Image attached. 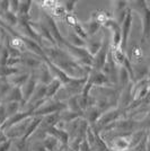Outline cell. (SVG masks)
I'll use <instances>...</instances> for the list:
<instances>
[{"mask_svg": "<svg viewBox=\"0 0 150 151\" xmlns=\"http://www.w3.org/2000/svg\"><path fill=\"white\" fill-rule=\"evenodd\" d=\"M43 51L45 53V58L50 62H52L56 67L62 70L64 73H67L71 78L75 79L87 78L89 71L92 70L85 69L67 51L59 46H51V47L43 46Z\"/></svg>", "mask_w": 150, "mask_h": 151, "instance_id": "obj_1", "label": "cell"}, {"mask_svg": "<svg viewBox=\"0 0 150 151\" xmlns=\"http://www.w3.org/2000/svg\"><path fill=\"white\" fill-rule=\"evenodd\" d=\"M130 9L134 10L139 14L141 24H142V36L141 41L146 42L148 38H150V8L148 7L147 2L144 0H138L130 2Z\"/></svg>", "mask_w": 150, "mask_h": 151, "instance_id": "obj_2", "label": "cell"}, {"mask_svg": "<svg viewBox=\"0 0 150 151\" xmlns=\"http://www.w3.org/2000/svg\"><path fill=\"white\" fill-rule=\"evenodd\" d=\"M67 109V103L58 99H45L40 106L34 111L33 116H46L54 113H60Z\"/></svg>", "mask_w": 150, "mask_h": 151, "instance_id": "obj_3", "label": "cell"}, {"mask_svg": "<svg viewBox=\"0 0 150 151\" xmlns=\"http://www.w3.org/2000/svg\"><path fill=\"white\" fill-rule=\"evenodd\" d=\"M110 52H111V42L107 40L106 35L104 34L103 44H102L100 50L97 52V54L94 57V61H93V67H92V69L102 71L107 62V59H108V55H110Z\"/></svg>", "mask_w": 150, "mask_h": 151, "instance_id": "obj_4", "label": "cell"}, {"mask_svg": "<svg viewBox=\"0 0 150 151\" xmlns=\"http://www.w3.org/2000/svg\"><path fill=\"white\" fill-rule=\"evenodd\" d=\"M132 133L116 135L107 143V147L111 151H126L132 149Z\"/></svg>", "mask_w": 150, "mask_h": 151, "instance_id": "obj_5", "label": "cell"}, {"mask_svg": "<svg viewBox=\"0 0 150 151\" xmlns=\"http://www.w3.org/2000/svg\"><path fill=\"white\" fill-rule=\"evenodd\" d=\"M103 26L107 28L112 33V41H111V50H118L121 45V40H122V33H121V25L119 23L111 17L107 19L106 22L103 24Z\"/></svg>", "mask_w": 150, "mask_h": 151, "instance_id": "obj_6", "label": "cell"}, {"mask_svg": "<svg viewBox=\"0 0 150 151\" xmlns=\"http://www.w3.org/2000/svg\"><path fill=\"white\" fill-rule=\"evenodd\" d=\"M43 24L45 25V27L49 29V32H50L51 35H52V37L54 38L56 45H58L59 47L62 49L63 44H64V42H66V38L61 35L60 29H59V27H58V25H56V20L53 19V17H52L51 15H49V14H44L43 15Z\"/></svg>", "mask_w": 150, "mask_h": 151, "instance_id": "obj_7", "label": "cell"}, {"mask_svg": "<svg viewBox=\"0 0 150 151\" xmlns=\"http://www.w3.org/2000/svg\"><path fill=\"white\" fill-rule=\"evenodd\" d=\"M38 78H36V76H35V72L34 71H32L31 72V77H30V79L26 81V83L22 87V91H23V104H22V106L24 107L25 105L28 104V101H31L32 96L34 94V91H35V89L38 87ZM23 109V108H22Z\"/></svg>", "mask_w": 150, "mask_h": 151, "instance_id": "obj_8", "label": "cell"}, {"mask_svg": "<svg viewBox=\"0 0 150 151\" xmlns=\"http://www.w3.org/2000/svg\"><path fill=\"white\" fill-rule=\"evenodd\" d=\"M132 27V10L129 9V12L125 16L123 23L121 24V33H122V40H121V45H120V50L123 51L125 53L126 46H128V40L130 37V33H131Z\"/></svg>", "mask_w": 150, "mask_h": 151, "instance_id": "obj_9", "label": "cell"}, {"mask_svg": "<svg viewBox=\"0 0 150 151\" xmlns=\"http://www.w3.org/2000/svg\"><path fill=\"white\" fill-rule=\"evenodd\" d=\"M31 116H33V113H32V112L26 111V109H22V111L18 112L17 114H15L13 116H10L9 119H7L6 122L0 126V129H1V131L4 132V131L8 130L9 127H12V126L16 125V124H18V123L23 122V121L27 120V119L31 117Z\"/></svg>", "mask_w": 150, "mask_h": 151, "instance_id": "obj_10", "label": "cell"}, {"mask_svg": "<svg viewBox=\"0 0 150 151\" xmlns=\"http://www.w3.org/2000/svg\"><path fill=\"white\" fill-rule=\"evenodd\" d=\"M45 134H50V135H53L54 138L58 139L62 148H68L69 147V142H70L69 133L68 131H66L62 127H58V126L49 127L45 131Z\"/></svg>", "mask_w": 150, "mask_h": 151, "instance_id": "obj_11", "label": "cell"}, {"mask_svg": "<svg viewBox=\"0 0 150 151\" xmlns=\"http://www.w3.org/2000/svg\"><path fill=\"white\" fill-rule=\"evenodd\" d=\"M34 72H35V76L38 78V83H42V85H45V86L50 85L52 80L54 79L52 73H51L50 69H49V67H48V64L45 62H43V64Z\"/></svg>", "mask_w": 150, "mask_h": 151, "instance_id": "obj_12", "label": "cell"}, {"mask_svg": "<svg viewBox=\"0 0 150 151\" xmlns=\"http://www.w3.org/2000/svg\"><path fill=\"white\" fill-rule=\"evenodd\" d=\"M103 40H104V34L102 36H100V37H97V34H96L94 36H89L87 38V41H86V49L93 55V58L100 50L102 44H103Z\"/></svg>", "mask_w": 150, "mask_h": 151, "instance_id": "obj_13", "label": "cell"}, {"mask_svg": "<svg viewBox=\"0 0 150 151\" xmlns=\"http://www.w3.org/2000/svg\"><path fill=\"white\" fill-rule=\"evenodd\" d=\"M42 121H43V117L42 116H33L32 117L31 123L27 126V130H26V133L24 134V137L20 139V141L23 142H27V140L31 138L32 135H34L35 132L38 130V127L42 124Z\"/></svg>", "mask_w": 150, "mask_h": 151, "instance_id": "obj_14", "label": "cell"}, {"mask_svg": "<svg viewBox=\"0 0 150 151\" xmlns=\"http://www.w3.org/2000/svg\"><path fill=\"white\" fill-rule=\"evenodd\" d=\"M100 115H102V112L98 109V107L94 105V106L87 108L85 112H84V119L87 121V123L89 124V126H94L97 121L100 120Z\"/></svg>", "mask_w": 150, "mask_h": 151, "instance_id": "obj_15", "label": "cell"}, {"mask_svg": "<svg viewBox=\"0 0 150 151\" xmlns=\"http://www.w3.org/2000/svg\"><path fill=\"white\" fill-rule=\"evenodd\" d=\"M31 72H18L16 75L12 76L7 79V81L9 82V85L12 87H23L26 83V81L30 79Z\"/></svg>", "mask_w": 150, "mask_h": 151, "instance_id": "obj_16", "label": "cell"}, {"mask_svg": "<svg viewBox=\"0 0 150 151\" xmlns=\"http://www.w3.org/2000/svg\"><path fill=\"white\" fill-rule=\"evenodd\" d=\"M13 101L23 104V91L20 87H12L1 103L6 104V103H13Z\"/></svg>", "mask_w": 150, "mask_h": 151, "instance_id": "obj_17", "label": "cell"}, {"mask_svg": "<svg viewBox=\"0 0 150 151\" xmlns=\"http://www.w3.org/2000/svg\"><path fill=\"white\" fill-rule=\"evenodd\" d=\"M63 88L62 82L59 79H53L50 85H48V90H46V99H54L58 93Z\"/></svg>", "mask_w": 150, "mask_h": 151, "instance_id": "obj_18", "label": "cell"}, {"mask_svg": "<svg viewBox=\"0 0 150 151\" xmlns=\"http://www.w3.org/2000/svg\"><path fill=\"white\" fill-rule=\"evenodd\" d=\"M42 142H43L44 147L46 148L48 151H56L59 147L62 149V147L60 145L59 140L56 138H54L53 135H50V134H45V137H44Z\"/></svg>", "mask_w": 150, "mask_h": 151, "instance_id": "obj_19", "label": "cell"}, {"mask_svg": "<svg viewBox=\"0 0 150 151\" xmlns=\"http://www.w3.org/2000/svg\"><path fill=\"white\" fill-rule=\"evenodd\" d=\"M20 72L18 68L16 67H9V65H0V79H8L9 77Z\"/></svg>", "mask_w": 150, "mask_h": 151, "instance_id": "obj_20", "label": "cell"}, {"mask_svg": "<svg viewBox=\"0 0 150 151\" xmlns=\"http://www.w3.org/2000/svg\"><path fill=\"white\" fill-rule=\"evenodd\" d=\"M4 104H5V103H4ZM5 106H6V112H7L8 119H9L10 116L15 115V114H17L18 112H20L22 108H23L20 103H15V101H13V103H6Z\"/></svg>", "mask_w": 150, "mask_h": 151, "instance_id": "obj_21", "label": "cell"}, {"mask_svg": "<svg viewBox=\"0 0 150 151\" xmlns=\"http://www.w3.org/2000/svg\"><path fill=\"white\" fill-rule=\"evenodd\" d=\"M32 4H33V1H31V0H24V1H20L19 12H18V15H17V16H19V17H27V16H30Z\"/></svg>", "mask_w": 150, "mask_h": 151, "instance_id": "obj_22", "label": "cell"}, {"mask_svg": "<svg viewBox=\"0 0 150 151\" xmlns=\"http://www.w3.org/2000/svg\"><path fill=\"white\" fill-rule=\"evenodd\" d=\"M74 32H75L76 34L79 36V37H81L82 40H85V41H87L88 38V34H87V31H86V28H85V26L81 25L79 22L74 26Z\"/></svg>", "mask_w": 150, "mask_h": 151, "instance_id": "obj_23", "label": "cell"}, {"mask_svg": "<svg viewBox=\"0 0 150 151\" xmlns=\"http://www.w3.org/2000/svg\"><path fill=\"white\" fill-rule=\"evenodd\" d=\"M61 4H62V7H63V9L66 10V13L72 14L77 1H75V0H66V1H62Z\"/></svg>", "mask_w": 150, "mask_h": 151, "instance_id": "obj_24", "label": "cell"}, {"mask_svg": "<svg viewBox=\"0 0 150 151\" xmlns=\"http://www.w3.org/2000/svg\"><path fill=\"white\" fill-rule=\"evenodd\" d=\"M9 6H10V0H0V17L9 12Z\"/></svg>", "mask_w": 150, "mask_h": 151, "instance_id": "obj_25", "label": "cell"}, {"mask_svg": "<svg viewBox=\"0 0 150 151\" xmlns=\"http://www.w3.org/2000/svg\"><path fill=\"white\" fill-rule=\"evenodd\" d=\"M19 6H20V1L19 0H10V6H9V12L18 15L19 12Z\"/></svg>", "mask_w": 150, "mask_h": 151, "instance_id": "obj_26", "label": "cell"}, {"mask_svg": "<svg viewBox=\"0 0 150 151\" xmlns=\"http://www.w3.org/2000/svg\"><path fill=\"white\" fill-rule=\"evenodd\" d=\"M64 20H66V23L70 25L72 28H74V26L78 23V19L76 18V16L74 14H67L66 16H64Z\"/></svg>", "mask_w": 150, "mask_h": 151, "instance_id": "obj_27", "label": "cell"}, {"mask_svg": "<svg viewBox=\"0 0 150 151\" xmlns=\"http://www.w3.org/2000/svg\"><path fill=\"white\" fill-rule=\"evenodd\" d=\"M131 53H132V59H134V60H140L142 58V50L138 45H134L132 47Z\"/></svg>", "mask_w": 150, "mask_h": 151, "instance_id": "obj_28", "label": "cell"}, {"mask_svg": "<svg viewBox=\"0 0 150 151\" xmlns=\"http://www.w3.org/2000/svg\"><path fill=\"white\" fill-rule=\"evenodd\" d=\"M7 119H8V116H7L6 106H5L4 103H1V104H0V126L6 122Z\"/></svg>", "mask_w": 150, "mask_h": 151, "instance_id": "obj_29", "label": "cell"}, {"mask_svg": "<svg viewBox=\"0 0 150 151\" xmlns=\"http://www.w3.org/2000/svg\"><path fill=\"white\" fill-rule=\"evenodd\" d=\"M12 145H13V140H7L5 142L0 143V151H9L12 149Z\"/></svg>", "mask_w": 150, "mask_h": 151, "instance_id": "obj_30", "label": "cell"}, {"mask_svg": "<svg viewBox=\"0 0 150 151\" xmlns=\"http://www.w3.org/2000/svg\"><path fill=\"white\" fill-rule=\"evenodd\" d=\"M32 151H48V150H46V148L44 147L43 142H36L35 145H33Z\"/></svg>", "mask_w": 150, "mask_h": 151, "instance_id": "obj_31", "label": "cell"}, {"mask_svg": "<svg viewBox=\"0 0 150 151\" xmlns=\"http://www.w3.org/2000/svg\"><path fill=\"white\" fill-rule=\"evenodd\" d=\"M79 151H93L92 150V148H90V145H89V142L87 141V139H85V140L82 141Z\"/></svg>", "mask_w": 150, "mask_h": 151, "instance_id": "obj_32", "label": "cell"}, {"mask_svg": "<svg viewBox=\"0 0 150 151\" xmlns=\"http://www.w3.org/2000/svg\"><path fill=\"white\" fill-rule=\"evenodd\" d=\"M8 139H7V137L5 135V133L4 132H0V143H2V142H5V141H7Z\"/></svg>", "mask_w": 150, "mask_h": 151, "instance_id": "obj_33", "label": "cell"}, {"mask_svg": "<svg viewBox=\"0 0 150 151\" xmlns=\"http://www.w3.org/2000/svg\"><path fill=\"white\" fill-rule=\"evenodd\" d=\"M146 151H150V139L147 138L146 141Z\"/></svg>", "mask_w": 150, "mask_h": 151, "instance_id": "obj_34", "label": "cell"}, {"mask_svg": "<svg viewBox=\"0 0 150 151\" xmlns=\"http://www.w3.org/2000/svg\"><path fill=\"white\" fill-rule=\"evenodd\" d=\"M68 151H75V150H72V149H70V148H68Z\"/></svg>", "mask_w": 150, "mask_h": 151, "instance_id": "obj_35", "label": "cell"}, {"mask_svg": "<svg viewBox=\"0 0 150 151\" xmlns=\"http://www.w3.org/2000/svg\"><path fill=\"white\" fill-rule=\"evenodd\" d=\"M0 104H1V101H0Z\"/></svg>", "mask_w": 150, "mask_h": 151, "instance_id": "obj_36", "label": "cell"}]
</instances>
